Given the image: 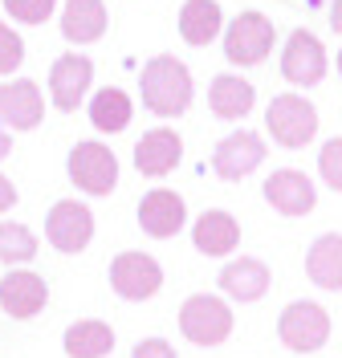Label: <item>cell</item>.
Instances as JSON below:
<instances>
[{"instance_id":"6da1fadb","label":"cell","mask_w":342,"mask_h":358,"mask_svg":"<svg viewBox=\"0 0 342 358\" xmlns=\"http://www.w3.org/2000/svg\"><path fill=\"white\" fill-rule=\"evenodd\" d=\"M138 90H143V106L159 118H176L192 106V73L183 62L176 57H151L143 66V78H138Z\"/></svg>"},{"instance_id":"7a4b0ae2","label":"cell","mask_w":342,"mask_h":358,"mask_svg":"<svg viewBox=\"0 0 342 358\" xmlns=\"http://www.w3.org/2000/svg\"><path fill=\"white\" fill-rule=\"evenodd\" d=\"M265 131L273 134V143L297 151L318 134V110L301 94H277L269 102V110H265Z\"/></svg>"},{"instance_id":"3957f363","label":"cell","mask_w":342,"mask_h":358,"mask_svg":"<svg viewBox=\"0 0 342 358\" xmlns=\"http://www.w3.org/2000/svg\"><path fill=\"white\" fill-rule=\"evenodd\" d=\"M180 330L196 346H220L232 334V310L212 293H192L180 310Z\"/></svg>"},{"instance_id":"277c9868","label":"cell","mask_w":342,"mask_h":358,"mask_svg":"<svg viewBox=\"0 0 342 358\" xmlns=\"http://www.w3.org/2000/svg\"><path fill=\"white\" fill-rule=\"evenodd\" d=\"M277 338L294 350V355H314L330 342V313L318 301H294L277 317Z\"/></svg>"},{"instance_id":"5b68a950","label":"cell","mask_w":342,"mask_h":358,"mask_svg":"<svg viewBox=\"0 0 342 358\" xmlns=\"http://www.w3.org/2000/svg\"><path fill=\"white\" fill-rule=\"evenodd\" d=\"M277 29L265 13H236V21L225 29V57L232 66H261L273 49Z\"/></svg>"},{"instance_id":"8992f818","label":"cell","mask_w":342,"mask_h":358,"mask_svg":"<svg viewBox=\"0 0 342 358\" xmlns=\"http://www.w3.org/2000/svg\"><path fill=\"white\" fill-rule=\"evenodd\" d=\"M111 289L118 297H127V301H147V297H155L163 289V268L155 257H147V252H135V248H127V252H118L111 261Z\"/></svg>"},{"instance_id":"52a82bcc","label":"cell","mask_w":342,"mask_h":358,"mask_svg":"<svg viewBox=\"0 0 342 358\" xmlns=\"http://www.w3.org/2000/svg\"><path fill=\"white\" fill-rule=\"evenodd\" d=\"M69 179L86 196H111L118 183V159L102 143H78L69 151Z\"/></svg>"},{"instance_id":"ba28073f","label":"cell","mask_w":342,"mask_h":358,"mask_svg":"<svg viewBox=\"0 0 342 358\" xmlns=\"http://www.w3.org/2000/svg\"><path fill=\"white\" fill-rule=\"evenodd\" d=\"M45 236L49 245L57 252H66V257L82 252L94 241V212L78 200H57L45 216Z\"/></svg>"},{"instance_id":"9c48e42d","label":"cell","mask_w":342,"mask_h":358,"mask_svg":"<svg viewBox=\"0 0 342 358\" xmlns=\"http://www.w3.org/2000/svg\"><path fill=\"white\" fill-rule=\"evenodd\" d=\"M45 301H49V285H45V277L33 273V268H13L0 281V310L8 317H17V322L37 317L45 310Z\"/></svg>"},{"instance_id":"30bf717a","label":"cell","mask_w":342,"mask_h":358,"mask_svg":"<svg viewBox=\"0 0 342 358\" xmlns=\"http://www.w3.org/2000/svg\"><path fill=\"white\" fill-rule=\"evenodd\" d=\"M94 82V62L82 53H66L49 66V98L57 110H78V102L86 98V90Z\"/></svg>"},{"instance_id":"8fae6325","label":"cell","mask_w":342,"mask_h":358,"mask_svg":"<svg viewBox=\"0 0 342 358\" xmlns=\"http://www.w3.org/2000/svg\"><path fill=\"white\" fill-rule=\"evenodd\" d=\"M281 73L294 86H318L326 78V49H322V41L314 33H306V29L290 33L285 53H281Z\"/></svg>"},{"instance_id":"7c38bea8","label":"cell","mask_w":342,"mask_h":358,"mask_svg":"<svg viewBox=\"0 0 342 358\" xmlns=\"http://www.w3.org/2000/svg\"><path fill=\"white\" fill-rule=\"evenodd\" d=\"M261 163H265V143H261V134H252V131L228 134V138L216 143V151H212V167H216L220 179H245Z\"/></svg>"},{"instance_id":"4fadbf2b","label":"cell","mask_w":342,"mask_h":358,"mask_svg":"<svg viewBox=\"0 0 342 358\" xmlns=\"http://www.w3.org/2000/svg\"><path fill=\"white\" fill-rule=\"evenodd\" d=\"M138 224H143L147 236L167 241V236H176L183 224H187V203H183L180 192L155 187V192H147V196L138 200Z\"/></svg>"},{"instance_id":"5bb4252c","label":"cell","mask_w":342,"mask_h":358,"mask_svg":"<svg viewBox=\"0 0 342 358\" xmlns=\"http://www.w3.org/2000/svg\"><path fill=\"white\" fill-rule=\"evenodd\" d=\"M265 200L273 203L281 216H310L314 203H318V192L306 171H294V167H281L265 179Z\"/></svg>"},{"instance_id":"9a60e30c","label":"cell","mask_w":342,"mask_h":358,"mask_svg":"<svg viewBox=\"0 0 342 358\" xmlns=\"http://www.w3.org/2000/svg\"><path fill=\"white\" fill-rule=\"evenodd\" d=\"M45 114V98L37 82L17 78V82H0V122L13 131H33Z\"/></svg>"},{"instance_id":"2e32d148","label":"cell","mask_w":342,"mask_h":358,"mask_svg":"<svg viewBox=\"0 0 342 358\" xmlns=\"http://www.w3.org/2000/svg\"><path fill=\"white\" fill-rule=\"evenodd\" d=\"M180 159H183V138L176 131H167V127H155V131H147L135 143L138 176L163 179V176H171V171L180 167Z\"/></svg>"},{"instance_id":"e0dca14e","label":"cell","mask_w":342,"mask_h":358,"mask_svg":"<svg viewBox=\"0 0 342 358\" xmlns=\"http://www.w3.org/2000/svg\"><path fill=\"white\" fill-rule=\"evenodd\" d=\"M269 265L257 261V257H236L220 268V289L232 297V301H261L269 293Z\"/></svg>"},{"instance_id":"ac0fdd59","label":"cell","mask_w":342,"mask_h":358,"mask_svg":"<svg viewBox=\"0 0 342 358\" xmlns=\"http://www.w3.org/2000/svg\"><path fill=\"white\" fill-rule=\"evenodd\" d=\"M192 245L200 248L204 257H228L232 248L241 245V224L232 212H220V208H208L204 216L192 228Z\"/></svg>"},{"instance_id":"d6986e66","label":"cell","mask_w":342,"mask_h":358,"mask_svg":"<svg viewBox=\"0 0 342 358\" xmlns=\"http://www.w3.org/2000/svg\"><path fill=\"white\" fill-rule=\"evenodd\" d=\"M62 33L73 45H90L106 33V4L102 0H66L62 8Z\"/></svg>"},{"instance_id":"ffe728a7","label":"cell","mask_w":342,"mask_h":358,"mask_svg":"<svg viewBox=\"0 0 342 358\" xmlns=\"http://www.w3.org/2000/svg\"><path fill=\"white\" fill-rule=\"evenodd\" d=\"M306 277L318 289H342V236L326 232L306 252Z\"/></svg>"},{"instance_id":"44dd1931","label":"cell","mask_w":342,"mask_h":358,"mask_svg":"<svg viewBox=\"0 0 342 358\" xmlns=\"http://www.w3.org/2000/svg\"><path fill=\"white\" fill-rule=\"evenodd\" d=\"M225 29V13L216 0H183L180 8V37L187 45H212Z\"/></svg>"},{"instance_id":"7402d4cb","label":"cell","mask_w":342,"mask_h":358,"mask_svg":"<svg viewBox=\"0 0 342 358\" xmlns=\"http://www.w3.org/2000/svg\"><path fill=\"white\" fill-rule=\"evenodd\" d=\"M252 102H257V90L245 82V78H236V73H220V78H212V90H208V106L216 118H245L252 110Z\"/></svg>"},{"instance_id":"603a6c76","label":"cell","mask_w":342,"mask_h":358,"mask_svg":"<svg viewBox=\"0 0 342 358\" xmlns=\"http://www.w3.org/2000/svg\"><path fill=\"white\" fill-rule=\"evenodd\" d=\"M66 355L69 358H106L114 350V330L98 317H86V322H73L66 330Z\"/></svg>"},{"instance_id":"cb8c5ba5","label":"cell","mask_w":342,"mask_h":358,"mask_svg":"<svg viewBox=\"0 0 342 358\" xmlns=\"http://www.w3.org/2000/svg\"><path fill=\"white\" fill-rule=\"evenodd\" d=\"M131 98H127V90H118V86H106V90H98L90 98V122L98 127L102 134H118V131H127L131 127Z\"/></svg>"},{"instance_id":"d4e9b609","label":"cell","mask_w":342,"mask_h":358,"mask_svg":"<svg viewBox=\"0 0 342 358\" xmlns=\"http://www.w3.org/2000/svg\"><path fill=\"white\" fill-rule=\"evenodd\" d=\"M33 257H37V236L24 224L0 220V261L4 265H24Z\"/></svg>"},{"instance_id":"484cf974","label":"cell","mask_w":342,"mask_h":358,"mask_svg":"<svg viewBox=\"0 0 342 358\" xmlns=\"http://www.w3.org/2000/svg\"><path fill=\"white\" fill-rule=\"evenodd\" d=\"M4 8L13 13V21L21 24H45L49 13L57 8V0H4Z\"/></svg>"},{"instance_id":"4316f807","label":"cell","mask_w":342,"mask_h":358,"mask_svg":"<svg viewBox=\"0 0 342 358\" xmlns=\"http://www.w3.org/2000/svg\"><path fill=\"white\" fill-rule=\"evenodd\" d=\"M318 171H322V179H326L334 192H342V138H330V143L322 147Z\"/></svg>"},{"instance_id":"83f0119b","label":"cell","mask_w":342,"mask_h":358,"mask_svg":"<svg viewBox=\"0 0 342 358\" xmlns=\"http://www.w3.org/2000/svg\"><path fill=\"white\" fill-rule=\"evenodd\" d=\"M21 62H24V41L8 29V24H0V78L13 73Z\"/></svg>"},{"instance_id":"f1b7e54d","label":"cell","mask_w":342,"mask_h":358,"mask_svg":"<svg viewBox=\"0 0 342 358\" xmlns=\"http://www.w3.org/2000/svg\"><path fill=\"white\" fill-rule=\"evenodd\" d=\"M131 358H180V355H176L171 342H163V338H143Z\"/></svg>"},{"instance_id":"f546056e","label":"cell","mask_w":342,"mask_h":358,"mask_svg":"<svg viewBox=\"0 0 342 358\" xmlns=\"http://www.w3.org/2000/svg\"><path fill=\"white\" fill-rule=\"evenodd\" d=\"M13 203H17V187H13V179L0 176V212H8Z\"/></svg>"},{"instance_id":"4dcf8cb0","label":"cell","mask_w":342,"mask_h":358,"mask_svg":"<svg viewBox=\"0 0 342 358\" xmlns=\"http://www.w3.org/2000/svg\"><path fill=\"white\" fill-rule=\"evenodd\" d=\"M8 155H13V134L0 127V159H8Z\"/></svg>"},{"instance_id":"1f68e13d","label":"cell","mask_w":342,"mask_h":358,"mask_svg":"<svg viewBox=\"0 0 342 358\" xmlns=\"http://www.w3.org/2000/svg\"><path fill=\"white\" fill-rule=\"evenodd\" d=\"M330 24H334V33H342V0L330 4Z\"/></svg>"},{"instance_id":"d6a6232c","label":"cell","mask_w":342,"mask_h":358,"mask_svg":"<svg viewBox=\"0 0 342 358\" xmlns=\"http://www.w3.org/2000/svg\"><path fill=\"white\" fill-rule=\"evenodd\" d=\"M339 73H342V49H339Z\"/></svg>"}]
</instances>
